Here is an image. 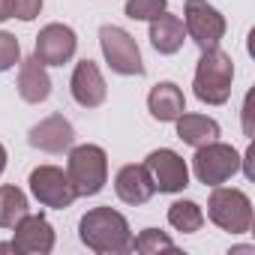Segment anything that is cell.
<instances>
[{"mask_svg": "<svg viewBox=\"0 0 255 255\" xmlns=\"http://www.w3.org/2000/svg\"><path fill=\"white\" fill-rule=\"evenodd\" d=\"M81 243L96 255H123L132 252V231L123 213L114 207H93L78 222Z\"/></svg>", "mask_w": 255, "mask_h": 255, "instance_id": "cell-1", "label": "cell"}, {"mask_svg": "<svg viewBox=\"0 0 255 255\" xmlns=\"http://www.w3.org/2000/svg\"><path fill=\"white\" fill-rule=\"evenodd\" d=\"M231 81H234V60L228 51L207 48L201 51V60L195 66L192 90L204 105H225L231 99Z\"/></svg>", "mask_w": 255, "mask_h": 255, "instance_id": "cell-2", "label": "cell"}, {"mask_svg": "<svg viewBox=\"0 0 255 255\" xmlns=\"http://www.w3.org/2000/svg\"><path fill=\"white\" fill-rule=\"evenodd\" d=\"M66 174L78 195H99L108 183V156L99 144H72L66 150Z\"/></svg>", "mask_w": 255, "mask_h": 255, "instance_id": "cell-3", "label": "cell"}, {"mask_svg": "<svg viewBox=\"0 0 255 255\" xmlns=\"http://www.w3.org/2000/svg\"><path fill=\"white\" fill-rule=\"evenodd\" d=\"M207 216L216 228L228 234H246L252 228V201L243 189L234 186H213L207 198Z\"/></svg>", "mask_w": 255, "mask_h": 255, "instance_id": "cell-4", "label": "cell"}, {"mask_svg": "<svg viewBox=\"0 0 255 255\" xmlns=\"http://www.w3.org/2000/svg\"><path fill=\"white\" fill-rule=\"evenodd\" d=\"M240 153L225 144V141H207L201 147H195V156H192V171L198 177V183L204 186H222L225 180H231L237 171H240Z\"/></svg>", "mask_w": 255, "mask_h": 255, "instance_id": "cell-5", "label": "cell"}, {"mask_svg": "<svg viewBox=\"0 0 255 255\" xmlns=\"http://www.w3.org/2000/svg\"><path fill=\"white\" fill-rule=\"evenodd\" d=\"M99 48L111 72L117 75H144V60L138 51V42L132 33H126L117 24H102L99 27Z\"/></svg>", "mask_w": 255, "mask_h": 255, "instance_id": "cell-6", "label": "cell"}, {"mask_svg": "<svg viewBox=\"0 0 255 255\" xmlns=\"http://www.w3.org/2000/svg\"><path fill=\"white\" fill-rule=\"evenodd\" d=\"M27 183H30V195L42 207H51V210H66L78 198L69 174L63 168H57V165H39V168H33L30 177H27Z\"/></svg>", "mask_w": 255, "mask_h": 255, "instance_id": "cell-7", "label": "cell"}, {"mask_svg": "<svg viewBox=\"0 0 255 255\" xmlns=\"http://www.w3.org/2000/svg\"><path fill=\"white\" fill-rule=\"evenodd\" d=\"M183 27H186V36L201 51L216 48L225 36V18L207 0H186L183 3Z\"/></svg>", "mask_w": 255, "mask_h": 255, "instance_id": "cell-8", "label": "cell"}, {"mask_svg": "<svg viewBox=\"0 0 255 255\" xmlns=\"http://www.w3.org/2000/svg\"><path fill=\"white\" fill-rule=\"evenodd\" d=\"M150 177H153V186L156 192H165V195H174V192H183L189 186V165L180 153L168 150V147H159L153 153H147L144 159Z\"/></svg>", "mask_w": 255, "mask_h": 255, "instance_id": "cell-9", "label": "cell"}, {"mask_svg": "<svg viewBox=\"0 0 255 255\" xmlns=\"http://www.w3.org/2000/svg\"><path fill=\"white\" fill-rule=\"evenodd\" d=\"M75 51H78V36H75V30L69 27V24H60V21H54V24H45L42 30H39V36H36V60L39 63H45V66H63V63H69L72 57H75Z\"/></svg>", "mask_w": 255, "mask_h": 255, "instance_id": "cell-10", "label": "cell"}, {"mask_svg": "<svg viewBox=\"0 0 255 255\" xmlns=\"http://www.w3.org/2000/svg\"><path fill=\"white\" fill-rule=\"evenodd\" d=\"M12 243L18 255H48L54 249V228L45 216L27 213L12 225Z\"/></svg>", "mask_w": 255, "mask_h": 255, "instance_id": "cell-11", "label": "cell"}, {"mask_svg": "<svg viewBox=\"0 0 255 255\" xmlns=\"http://www.w3.org/2000/svg\"><path fill=\"white\" fill-rule=\"evenodd\" d=\"M69 93L81 108H99L108 99V84L93 60H78L69 78Z\"/></svg>", "mask_w": 255, "mask_h": 255, "instance_id": "cell-12", "label": "cell"}, {"mask_svg": "<svg viewBox=\"0 0 255 255\" xmlns=\"http://www.w3.org/2000/svg\"><path fill=\"white\" fill-rule=\"evenodd\" d=\"M27 141H30V147H36L42 153H66L75 144V129L63 114H48L30 129Z\"/></svg>", "mask_w": 255, "mask_h": 255, "instance_id": "cell-13", "label": "cell"}, {"mask_svg": "<svg viewBox=\"0 0 255 255\" xmlns=\"http://www.w3.org/2000/svg\"><path fill=\"white\" fill-rule=\"evenodd\" d=\"M114 192L123 204H129V207H141L147 204L153 195H156V186H153V177L147 171V165H123L114 177Z\"/></svg>", "mask_w": 255, "mask_h": 255, "instance_id": "cell-14", "label": "cell"}, {"mask_svg": "<svg viewBox=\"0 0 255 255\" xmlns=\"http://www.w3.org/2000/svg\"><path fill=\"white\" fill-rule=\"evenodd\" d=\"M15 87H18V96L30 105H39L51 96V78L45 72V63L36 60V54L24 57L18 63V84Z\"/></svg>", "mask_w": 255, "mask_h": 255, "instance_id": "cell-15", "label": "cell"}, {"mask_svg": "<svg viewBox=\"0 0 255 255\" xmlns=\"http://www.w3.org/2000/svg\"><path fill=\"white\" fill-rule=\"evenodd\" d=\"M147 108H150L153 120L174 123L186 111V96H183V90L174 81H159V84H153V90L147 96Z\"/></svg>", "mask_w": 255, "mask_h": 255, "instance_id": "cell-16", "label": "cell"}, {"mask_svg": "<svg viewBox=\"0 0 255 255\" xmlns=\"http://www.w3.org/2000/svg\"><path fill=\"white\" fill-rule=\"evenodd\" d=\"M183 39H186V27H183V18L180 15H171L168 9L159 12L153 21H150V45L159 51V54H177L183 48Z\"/></svg>", "mask_w": 255, "mask_h": 255, "instance_id": "cell-17", "label": "cell"}, {"mask_svg": "<svg viewBox=\"0 0 255 255\" xmlns=\"http://www.w3.org/2000/svg\"><path fill=\"white\" fill-rule=\"evenodd\" d=\"M174 123H177V138L183 144H189V147H201L207 141H216L219 132H222L219 123L213 117H207V114H189V111H183Z\"/></svg>", "mask_w": 255, "mask_h": 255, "instance_id": "cell-18", "label": "cell"}, {"mask_svg": "<svg viewBox=\"0 0 255 255\" xmlns=\"http://www.w3.org/2000/svg\"><path fill=\"white\" fill-rule=\"evenodd\" d=\"M27 213H30V204L18 186H12V183L0 186V228H12Z\"/></svg>", "mask_w": 255, "mask_h": 255, "instance_id": "cell-19", "label": "cell"}, {"mask_svg": "<svg viewBox=\"0 0 255 255\" xmlns=\"http://www.w3.org/2000/svg\"><path fill=\"white\" fill-rule=\"evenodd\" d=\"M168 222H171V228H177L183 234H192L204 225V210L195 201H174L168 207Z\"/></svg>", "mask_w": 255, "mask_h": 255, "instance_id": "cell-20", "label": "cell"}, {"mask_svg": "<svg viewBox=\"0 0 255 255\" xmlns=\"http://www.w3.org/2000/svg\"><path fill=\"white\" fill-rule=\"evenodd\" d=\"M132 249H135V252H141V255H153V252H159V249L174 252V249H177V243H174L165 231H159V228H144L138 237H132Z\"/></svg>", "mask_w": 255, "mask_h": 255, "instance_id": "cell-21", "label": "cell"}, {"mask_svg": "<svg viewBox=\"0 0 255 255\" xmlns=\"http://www.w3.org/2000/svg\"><path fill=\"white\" fill-rule=\"evenodd\" d=\"M168 9V0H126V18H132V21H153L159 12Z\"/></svg>", "mask_w": 255, "mask_h": 255, "instance_id": "cell-22", "label": "cell"}, {"mask_svg": "<svg viewBox=\"0 0 255 255\" xmlns=\"http://www.w3.org/2000/svg\"><path fill=\"white\" fill-rule=\"evenodd\" d=\"M21 63V45L18 36L9 30H0V72H9L12 66Z\"/></svg>", "mask_w": 255, "mask_h": 255, "instance_id": "cell-23", "label": "cell"}, {"mask_svg": "<svg viewBox=\"0 0 255 255\" xmlns=\"http://www.w3.org/2000/svg\"><path fill=\"white\" fill-rule=\"evenodd\" d=\"M42 12V0H12V18L33 21Z\"/></svg>", "mask_w": 255, "mask_h": 255, "instance_id": "cell-24", "label": "cell"}, {"mask_svg": "<svg viewBox=\"0 0 255 255\" xmlns=\"http://www.w3.org/2000/svg\"><path fill=\"white\" fill-rule=\"evenodd\" d=\"M12 18V0H0V21Z\"/></svg>", "mask_w": 255, "mask_h": 255, "instance_id": "cell-25", "label": "cell"}, {"mask_svg": "<svg viewBox=\"0 0 255 255\" xmlns=\"http://www.w3.org/2000/svg\"><path fill=\"white\" fill-rule=\"evenodd\" d=\"M3 168H6V147L0 144V174H3Z\"/></svg>", "mask_w": 255, "mask_h": 255, "instance_id": "cell-26", "label": "cell"}, {"mask_svg": "<svg viewBox=\"0 0 255 255\" xmlns=\"http://www.w3.org/2000/svg\"><path fill=\"white\" fill-rule=\"evenodd\" d=\"M0 252H15V243H0ZM18 255V252H15Z\"/></svg>", "mask_w": 255, "mask_h": 255, "instance_id": "cell-27", "label": "cell"}]
</instances>
